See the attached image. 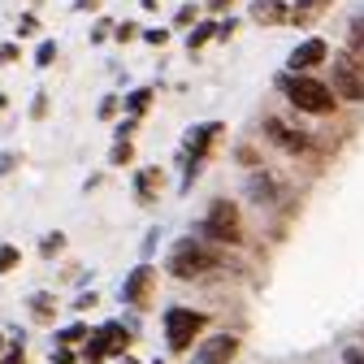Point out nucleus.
I'll return each instance as SVG.
<instances>
[{"instance_id":"nucleus-9","label":"nucleus","mask_w":364,"mask_h":364,"mask_svg":"<svg viewBox=\"0 0 364 364\" xmlns=\"http://www.w3.org/2000/svg\"><path fill=\"white\" fill-rule=\"evenodd\" d=\"M326 57H330L326 39H304L299 48L291 53V74H299V70H312V65H321Z\"/></svg>"},{"instance_id":"nucleus-10","label":"nucleus","mask_w":364,"mask_h":364,"mask_svg":"<svg viewBox=\"0 0 364 364\" xmlns=\"http://www.w3.org/2000/svg\"><path fill=\"white\" fill-rule=\"evenodd\" d=\"M152 278H156V273H152V264H139V269H134L130 278H126V287H122V299H130V304H144V299H148V291H152Z\"/></svg>"},{"instance_id":"nucleus-7","label":"nucleus","mask_w":364,"mask_h":364,"mask_svg":"<svg viewBox=\"0 0 364 364\" xmlns=\"http://www.w3.org/2000/svg\"><path fill=\"white\" fill-rule=\"evenodd\" d=\"M126 338H130V334H126L122 326H113V321H109V326H105L96 338L87 343V351H82V355H87V364H100V360H109V355H122Z\"/></svg>"},{"instance_id":"nucleus-25","label":"nucleus","mask_w":364,"mask_h":364,"mask_svg":"<svg viewBox=\"0 0 364 364\" xmlns=\"http://www.w3.org/2000/svg\"><path fill=\"white\" fill-rule=\"evenodd\" d=\"M191 18H196V5H182L178 9V26H191Z\"/></svg>"},{"instance_id":"nucleus-30","label":"nucleus","mask_w":364,"mask_h":364,"mask_svg":"<svg viewBox=\"0 0 364 364\" xmlns=\"http://www.w3.org/2000/svg\"><path fill=\"white\" fill-rule=\"evenodd\" d=\"M122 364H139V360H122Z\"/></svg>"},{"instance_id":"nucleus-20","label":"nucleus","mask_w":364,"mask_h":364,"mask_svg":"<svg viewBox=\"0 0 364 364\" xmlns=\"http://www.w3.org/2000/svg\"><path fill=\"white\" fill-rule=\"evenodd\" d=\"M35 31H39V18H35V14L18 18V35H35Z\"/></svg>"},{"instance_id":"nucleus-16","label":"nucleus","mask_w":364,"mask_h":364,"mask_svg":"<svg viewBox=\"0 0 364 364\" xmlns=\"http://www.w3.org/2000/svg\"><path fill=\"white\" fill-rule=\"evenodd\" d=\"M213 35H217V22H200V26L191 31V39H187V48L196 53V48H200V43H204V39H213Z\"/></svg>"},{"instance_id":"nucleus-2","label":"nucleus","mask_w":364,"mask_h":364,"mask_svg":"<svg viewBox=\"0 0 364 364\" xmlns=\"http://www.w3.org/2000/svg\"><path fill=\"white\" fill-rule=\"evenodd\" d=\"M217 264H221V252H213L208 243H196V239H182L165 260L173 278H200V273H213Z\"/></svg>"},{"instance_id":"nucleus-24","label":"nucleus","mask_w":364,"mask_h":364,"mask_svg":"<svg viewBox=\"0 0 364 364\" xmlns=\"http://www.w3.org/2000/svg\"><path fill=\"white\" fill-rule=\"evenodd\" d=\"M343 364H364V351H360V347H347V351H343Z\"/></svg>"},{"instance_id":"nucleus-6","label":"nucleus","mask_w":364,"mask_h":364,"mask_svg":"<svg viewBox=\"0 0 364 364\" xmlns=\"http://www.w3.org/2000/svg\"><path fill=\"white\" fill-rule=\"evenodd\" d=\"M235 351H239V338H235V334H208V338L196 347L191 364H230Z\"/></svg>"},{"instance_id":"nucleus-14","label":"nucleus","mask_w":364,"mask_h":364,"mask_svg":"<svg viewBox=\"0 0 364 364\" xmlns=\"http://www.w3.org/2000/svg\"><path fill=\"white\" fill-rule=\"evenodd\" d=\"M213 134H217V122H208V126H200V130H191V134H187V148H191L196 156H204V148L213 144Z\"/></svg>"},{"instance_id":"nucleus-15","label":"nucleus","mask_w":364,"mask_h":364,"mask_svg":"<svg viewBox=\"0 0 364 364\" xmlns=\"http://www.w3.org/2000/svg\"><path fill=\"white\" fill-rule=\"evenodd\" d=\"M326 9V0H299L295 5V22L304 26V22H312V14H321Z\"/></svg>"},{"instance_id":"nucleus-26","label":"nucleus","mask_w":364,"mask_h":364,"mask_svg":"<svg viewBox=\"0 0 364 364\" xmlns=\"http://www.w3.org/2000/svg\"><path fill=\"white\" fill-rule=\"evenodd\" d=\"M82 334H87V330H82V326H70V330H65V334H61V343H78V338H82Z\"/></svg>"},{"instance_id":"nucleus-5","label":"nucleus","mask_w":364,"mask_h":364,"mask_svg":"<svg viewBox=\"0 0 364 364\" xmlns=\"http://www.w3.org/2000/svg\"><path fill=\"white\" fill-rule=\"evenodd\" d=\"M334 96L343 100H364V65L351 53H334Z\"/></svg>"},{"instance_id":"nucleus-29","label":"nucleus","mask_w":364,"mask_h":364,"mask_svg":"<svg viewBox=\"0 0 364 364\" xmlns=\"http://www.w3.org/2000/svg\"><path fill=\"white\" fill-rule=\"evenodd\" d=\"M100 5V0H78V9H96Z\"/></svg>"},{"instance_id":"nucleus-11","label":"nucleus","mask_w":364,"mask_h":364,"mask_svg":"<svg viewBox=\"0 0 364 364\" xmlns=\"http://www.w3.org/2000/svg\"><path fill=\"white\" fill-rule=\"evenodd\" d=\"M252 18H256L260 26H282V22L291 18V9L282 5V0H252Z\"/></svg>"},{"instance_id":"nucleus-17","label":"nucleus","mask_w":364,"mask_h":364,"mask_svg":"<svg viewBox=\"0 0 364 364\" xmlns=\"http://www.w3.org/2000/svg\"><path fill=\"white\" fill-rule=\"evenodd\" d=\"M14 264H22V252L14 243H0V273H9Z\"/></svg>"},{"instance_id":"nucleus-13","label":"nucleus","mask_w":364,"mask_h":364,"mask_svg":"<svg viewBox=\"0 0 364 364\" xmlns=\"http://www.w3.org/2000/svg\"><path fill=\"white\" fill-rule=\"evenodd\" d=\"M134 191H139V200H156V191H161V169H144L139 178H134Z\"/></svg>"},{"instance_id":"nucleus-8","label":"nucleus","mask_w":364,"mask_h":364,"mask_svg":"<svg viewBox=\"0 0 364 364\" xmlns=\"http://www.w3.org/2000/svg\"><path fill=\"white\" fill-rule=\"evenodd\" d=\"M264 134H269V139L273 144H278V148H287L291 156H299V152H308V134H299V130H291L287 122H278V117H269L264 122Z\"/></svg>"},{"instance_id":"nucleus-28","label":"nucleus","mask_w":364,"mask_h":364,"mask_svg":"<svg viewBox=\"0 0 364 364\" xmlns=\"http://www.w3.org/2000/svg\"><path fill=\"white\" fill-rule=\"evenodd\" d=\"M53 364H74V351H57V355H53Z\"/></svg>"},{"instance_id":"nucleus-22","label":"nucleus","mask_w":364,"mask_h":364,"mask_svg":"<svg viewBox=\"0 0 364 364\" xmlns=\"http://www.w3.org/2000/svg\"><path fill=\"white\" fill-rule=\"evenodd\" d=\"M130 156H134V152H130V139H126V144H117V148H113V165H126V161H130Z\"/></svg>"},{"instance_id":"nucleus-18","label":"nucleus","mask_w":364,"mask_h":364,"mask_svg":"<svg viewBox=\"0 0 364 364\" xmlns=\"http://www.w3.org/2000/svg\"><path fill=\"white\" fill-rule=\"evenodd\" d=\"M35 61H39V65H53V61H57V43H53V39H43V43H39V53H35Z\"/></svg>"},{"instance_id":"nucleus-23","label":"nucleus","mask_w":364,"mask_h":364,"mask_svg":"<svg viewBox=\"0 0 364 364\" xmlns=\"http://www.w3.org/2000/svg\"><path fill=\"white\" fill-rule=\"evenodd\" d=\"M18 57V43H0V65H9Z\"/></svg>"},{"instance_id":"nucleus-3","label":"nucleus","mask_w":364,"mask_h":364,"mask_svg":"<svg viewBox=\"0 0 364 364\" xmlns=\"http://www.w3.org/2000/svg\"><path fill=\"white\" fill-rule=\"evenodd\" d=\"M200 235L204 239H213V243H243V230H239V208L230 204V200H217L208 213H204V221H200Z\"/></svg>"},{"instance_id":"nucleus-21","label":"nucleus","mask_w":364,"mask_h":364,"mask_svg":"<svg viewBox=\"0 0 364 364\" xmlns=\"http://www.w3.org/2000/svg\"><path fill=\"white\" fill-rule=\"evenodd\" d=\"M61 247H65V239H61V235H48V239H43V256H57Z\"/></svg>"},{"instance_id":"nucleus-12","label":"nucleus","mask_w":364,"mask_h":364,"mask_svg":"<svg viewBox=\"0 0 364 364\" xmlns=\"http://www.w3.org/2000/svg\"><path fill=\"white\" fill-rule=\"evenodd\" d=\"M247 200L252 204H273V200H278V182H273L269 173H260V169H252V178H247Z\"/></svg>"},{"instance_id":"nucleus-27","label":"nucleus","mask_w":364,"mask_h":364,"mask_svg":"<svg viewBox=\"0 0 364 364\" xmlns=\"http://www.w3.org/2000/svg\"><path fill=\"white\" fill-rule=\"evenodd\" d=\"M35 312H39V316H48V312H53V304H48V295H35Z\"/></svg>"},{"instance_id":"nucleus-19","label":"nucleus","mask_w":364,"mask_h":364,"mask_svg":"<svg viewBox=\"0 0 364 364\" xmlns=\"http://www.w3.org/2000/svg\"><path fill=\"white\" fill-rule=\"evenodd\" d=\"M148 100H152V91H134V96H130V113H144Z\"/></svg>"},{"instance_id":"nucleus-1","label":"nucleus","mask_w":364,"mask_h":364,"mask_svg":"<svg viewBox=\"0 0 364 364\" xmlns=\"http://www.w3.org/2000/svg\"><path fill=\"white\" fill-rule=\"evenodd\" d=\"M278 87L287 91V100L299 109V113H330L334 105H338V96H334V87H326V82H316V78H308V74H282L278 78Z\"/></svg>"},{"instance_id":"nucleus-4","label":"nucleus","mask_w":364,"mask_h":364,"mask_svg":"<svg viewBox=\"0 0 364 364\" xmlns=\"http://www.w3.org/2000/svg\"><path fill=\"white\" fill-rule=\"evenodd\" d=\"M204 326H208L204 312H196V308H169V312H165V338H169V351H187Z\"/></svg>"}]
</instances>
